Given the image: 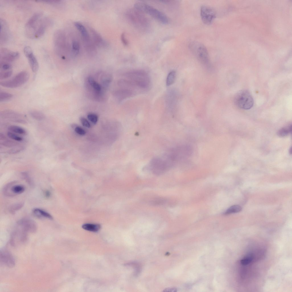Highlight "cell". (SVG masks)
<instances>
[{
	"mask_svg": "<svg viewBox=\"0 0 292 292\" xmlns=\"http://www.w3.org/2000/svg\"><path fill=\"white\" fill-rule=\"evenodd\" d=\"M51 23V20L44 17L42 12H36L29 18L25 24V35L29 38H38L44 34Z\"/></svg>",
	"mask_w": 292,
	"mask_h": 292,
	"instance_id": "6da1fadb",
	"label": "cell"
},
{
	"mask_svg": "<svg viewBox=\"0 0 292 292\" xmlns=\"http://www.w3.org/2000/svg\"><path fill=\"white\" fill-rule=\"evenodd\" d=\"M177 163L169 149L162 155L152 159L147 165V167L153 174L160 175L169 171Z\"/></svg>",
	"mask_w": 292,
	"mask_h": 292,
	"instance_id": "7a4b0ae2",
	"label": "cell"
},
{
	"mask_svg": "<svg viewBox=\"0 0 292 292\" xmlns=\"http://www.w3.org/2000/svg\"><path fill=\"white\" fill-rule=\"evenodd\" d=\"M125 76L133 82L139 90H147L151 86V80L145 71L141 70H130L126 72Z\"/></svg>",
	"mask_w": 292,
	"mask_h": 292,
	"instance_id": "3957f363",
	"label": "cell"
},
{
	"mask_svg": "<svg viewBox=\"0 0 292 292\" xmlns=\"http://www.w3.org/2000/svg\"><path fill=\"white\" fill-rule=\"evenodd\" d=\"M54 50L55 53L62 59L64 60L68 52V45L64 32L59 29L54 32L53 37Z\"/></svg>",
	"mask_w": 292,
	"mask_h": 292,
	"instance_id": "277c9868",
	"label": "cell"
},
{
	"mask_svg": "<svg viewBox=\"0 0 292 292\" xmlns=\"http://www.w3.org/2000/svg\"><path fill=\"white\" fill-rule=\"evenodd\" d=\"M144 14L134 7L128 9L125 15L128 20L135 26L139 29H144L149 27V23Z\"/></svg>",
	"mask_w": 292,
	"mask_h": 292,
	"instance_id": "5b68a950",
	"label": "cell"
},
{
	"mask_svg": "<svg viewBox=\"0 0 292 292\" xmlns=\"http://www.w3.org/2000/svg\"><path fill=\"white\" fill-rule=\"evenodd\" d=\"M134 7L143 13L151 16L160 22L165 24L169 23L167 16L163 13L147 4L142 2L135 3Z\"/></svg>",
	"mask_w": 292,
	"mask_h": 292,
	"instance_id": "8992f818",
	"label": "cell"
},
{
	"mask_svg": "<svg viewBox=\"0 0 292 292\" xmlns=\"http://www.w3.org/2000/svg\"><path fill=\"white\" fill-rule=\"evenodd\" d=\"M234 102L238 108L248 110L253 106L254 100L250 93L247 90H242L239 91L236 95Z\"/></svg>",
	"mask_w": 292,
	"mask_h": 292,
	"instance_id": "52a82bcc",
	"label": "cell"
},
{
	"mask_svg": "<svg viewBox=\"0 0 292 292\" xmlns=\"http://www.w3.org/2000/svg\"><path fill=\"white\" fill-rule=\"evenodd\" d=\"M29 78V74L27 71H23L20 72L12 79L1 82L0 85L4 87L15 88L19 87L26 83Z\"/></svg>",
	"mask_w": 292,
	"mask_h": 292,
	"instance_id": "ba28073f",
	"label": "cell"
},
{
	"mask_svg": "<svg viewBox=\"0 0 292 292\" xmlns=\"http://www.w3.org/2000/svg\"><path fill=\"white\" fill-rule=\"evenodd\" d=\"M190 48L200 61L206 65L209 66L210 61L207 50L202 44L197 42H192Z\"/></svg>",
	"mask_w": 292,
	"mask_h": 292,
	"instance_id": "9c48e42d",
	"label": "cell"
},
{
	"mask_svg": "<svg viewBox=\"0 0 292 292\" xmlns=\"http://www.w3.org/2000/svg\"><path fill=\"white\" fill-rule=\"evenodd\" d=\"M28 233L23 228L16 225L11 235L10 242L11 245L15 246L26 242L28 239Z\"/></svg>",
	"mask_w": 292,
	"mask_h": 292,
	"instance_id": "30bf717a",
	"label": "cell"
},
{
	"mask_svg": "<svg viewBox=\"0 0 292 292\" xmlns=\"http://www.w3.org/2000/svg\"><path fill=\"white\" fill-rule=\"evenodd\" d=\"M16 181H12L7 184L3 189V193L6 196L11 197L23 193L25 188L22 184H18Z\"/></svg>",
	"mask_w": 292,
	"mask_h": 292,
	"instance_id": "8fae6325",
	"label": "cell"
},
{
	"mask_svg": "<svg viewBox=\"0 0 292 292\" xmlns=\"http://www.w3.org/2000/svg\"><path fill=\"white\" fill-rule=\"evenodd\" d=\"M200 16L203 23L206 25H209L215 18L216 13L211 7L204 5L201 8Z\"/></svg>",
	"mask_w": 292,
	"mask_h": 292,
	"instance_id": "7c38bea8",
	"label": "cell"
},
{
	"mask_svg": "<svg viewBox=\"0 0 292 292\" xmlns=\"http://www.w3.org/2000/svg\"><path fill=\"white\" fill-rule=\"evenodd\" d=\"M23 51L25 56L28 59L32 71L34 72H36L38 70L39 65L31 48L29 46H25L24 48Z\"/></svg>",
	"mask_w": 292,
	"mask_h": 292,
	"instance_id": "4fadbf2b",
	"label": "cell"
},
{
	"mask_svg": "<svg viewBox=\"0 0 292 292\" xmlns=\"http://www.w3.org/2000/svg\"><path fill=\"white\" fill-rule=\"evenodd\" d=\"M16 225L23 228L28 233H35L37 229L36 222L29 218H23L19 220L17 222Z\"/></svg>",
	"mask_w": 292,
	"mask_h": 292,
	"instance_id": "5bb4252c",
	"label": "cell"
},
{
	"mask_svg": "<svg viewBox=\"0 0 292 292\" xmlns=\"http://www.w3.org/2000/svg\"><path fill=\"white\" fill-rule=\"evenodd\" d=\"M19 56L18 52L12 51L4 48L0 49V61L10 63L17 59Z\"/></svg>",
	"mask_w": 292,
	"mask_h": 292,
	"instance_id": "9a60e30c",
	"label": "cell"
},
{
	"mask_svg": "<svg viewBox=\"0 0 292 292\" xmlns=\"http://www.w3.org/2000/svg\"><path fill=\"white\" fill-rule=\"evenodd\" d=\"M0 260L1 263L7 267H12L15 265V261L13 257L6 249L1 250Z\"/></svg>",
	"mask_w": 292,
	"mask_h": 292,
	"instance_id": "2e32d148",
	"label": "cell"
},
{
	"mask_svg": "<svg viewBox=\"0 0 292 292\" xmlns=\"http://www.w3.org/2000/svg\"><path fill=\"white\" fill-rule=\"evenodd\" d=\"M0 43L4 44L7 43L10 37L8 25L4 19H0Z\"/></svg>",
	"mask_w": 292,
	"mask_h": 292,
	"instance_id": "e0dca14e",
	"label": "cell"
},
{
	"mask_svg": "<svg viewBox=\"0 0 292 292\" xmlns=\"http://www.w3.org/2000/svg\"><path fill=\"white\" fill-rule=\"evenodd\" d=\"M0 116L2 118L11 119L13 121L20 123L25 122V121L19 117L21 116L20 114L10 110H6L0 113Z\"/></svg>",
	"mask_w": 292,
	"mask_h": 292,
	"instance_id": "ac0fdd59",
	"label": "cell"
},
{
	"mask_svg": "<svg viewBox=\"0 0 292 292\" xmlns=\"http://www.w3.org/2000/svg\"><path fill=\"white\" fill-rule=\"evenodd\" d=\"M32 213L36 217L38 218H45L53 220V217L49 213L39 208H36L33 209Z\"/></svg>",
	"mask_w": 292,
	"mask_h": 292,
	"instance_id": "d6986e66",
	"label": "cell"
},
{
	"mask_svg": "<svg viewBox=\"0 0 292 292\" xmlns=\"http://www.w3.org/2000/svg\"><path fill=\"white\" fill-rule=\"evenodd\" d=\"M134 93L131 90L122 88L116 92V96L119 100H122L131 97Z\"/></svg>",
	"mask_w": 292,
	"mask_h": 292,
	"instance_id": "ffe728a7",
	"label": "cell"
},
{
	"mask_svg": "<svg viewBox=\"0 0 292 292\" xmlns=\"http://www.w3.org/2000/svg\"><path fill=\"white\" fill-rule=\"evenodd\" d=\"M74 26L79 31L84 40L86 41L89 40V36L88 31L85 27L82 24L78 22L74 23Z\"/></svg>",
	"mask_w": 292,
	"mask_h": 292,
	"instance_id": "44dd1931",
	"label": "cell"
},
{
	"mask_svg": "<svg viewBox=\"0 0 292 292\" xmlns=\"http://www.w3.org/2000/svg\"><path fill=\"white\" fill-rule=\"evenodd\" d=\"M0 144L6 147H13L17 145L18 143L8 139L3 133L0 134Z\"/></svg>",
	"mask_w": 292,
	"mask_h": 292,
	"instance_id": "7402d4cb",
	"label": "cell"
},
{
	"mask_svg": "<svg viewBox=\"0 0 292 292\" xmlns=\"http://www.w3.org/2000/svg\"><path fill=\"white\" fill-rule=\"evenodd\" d=\"M100 226L99 224H86L82 226V228L84 229L90 231L96 232L100 228Z\"/></svg>",
	"mask_w": 292,
	"mask_h": 292,
	"instance_id": "603a6c76",
	"label": "cell"
},
{
	"mask_svg": "<svg viewBox=\"0 0 292 292\" xmlns=\"http://www.w3.org/2000/svg\"><path fill=\"white\" fill-rule=\"evenodd\" d=\"M71 46V53L73 56H76L78 55L80 52V44L78 41L74 40L72 41Z\"/></svg>",
	"mask_w": 292,
	"mask_h": 292,
	"instance_id": "cb8c5ba5",
	"label": "cell"
},
{
	"mask_svg": "<svg viewBox=\"0 0 292 292\" xmlns=\"http://www.w3.org/2000/svg\"><path fill=\"white\" fill-rule=\"evenodd\" d=\"M92 32L94 41L96 44L98 46H103L104 42L101 36L95 31L92 30Z\"/></svg>",
	"mask_w": 292,
	"mask_h": 292,
	"instance_id": "d4e9b609",
	"label": "cell"
},
{
	"mask_svg": "<svg viewBox=\"0 0 292 292\" xmlns=\"http://www.w3.org/2000/svg\"><path fill=\"white\" fill-rule=\"evenodd\" d=\"M8 129L10 131L21 135H25L26 131L23 128L17 125H11L9 126Z\"/></svg>",
	"mask_w": 292,
	"mask_h": 292,
	"instance_id": "484cf974",
	"label": "cell"
},
{
	"mask_svg": "<svg viewBox=\"0 0 292 292\" xmlns=\"http://www.w3.org/2000/svg\"><path fill=\"white\" fill-rule=\"evenodd\" d=\"M291 125H289L288 127H283L279 129L277 132V135L280 137H285L291 132Z\"/></svg>",
	"mask_w": 292,
	"mask_h": 292,
	"instance_id": "4316f807",
	"label": "cell"
},
{
	"mask_svg": "<svg viewBox=\"0 0 292 292\" xmlns=\"http://www.w3.org/2000/svg\"><path fill=\"white\" fill-rule=\"evenodd\" d=\"M29 114L32 118L38 121L43 120L45 117V115L43 113L36 111H30Z\"/></svg>",
	"mask_w": 292,
	"mask_h": 292,
	"instance_id": "83f0119b",
	"label": "cell"
},
{
	"mask_svg": "<svg viewBox=\"0 0 292 292\" xmlns=\"http://www.w3.org/2000/svg\"><path fill=\"white\" fill-rule=\"evenodd\" d=\"M176 76V72L174 70L171 71L169 73L167 78L166 81L167 86H169L174 83L175 80Z\"/></svg>",
	"mask_w": 292,
	"mask_h": 292,
	"instance_id": "f1b7e54d",
	"label": "cell"
},
{
	"mask_svg": "<svg viewBox=\"0 0 292 292\" xmlns=\"http://www.w3.org/2000/svg\"><path fill=\"white\" fill-rule=\"evenodd\" d=\"M88 82L94 90L98 92H100L101 90V85L96 82L92 77H89L88 79Z\"/></svg>",
	"mask_w": 292,
	"mask_h": 292,
	"instance_id": "f546056e",
	"label": "cell"
},
{
	"mask_svg": "<svg viewBox=\"0 0 292 292\" xmlns=\"http://www.w3.org/2000/svg\"><path fill=\"white\" fill-rule=\"evenodd\" d=\"M24 204L23 202H19L11 205L9 209V212L14 214L16 212L21 209L23 206Z\"/></svg>",
	"mask_w": 292,
	"mask_h": 292,
	"instance_id": "4dcf8cb0",
	"label": "cell"
},
{
	"mask_svg": "<svg viewBox=\"0 0 292 292\" xmlns=\"http://www.w3.org/2000/svg\"><path fill=\"white\" fill-rule=\"evenodd\" d=\"M242 210L241 207L238 205H234L228 208L224 213L225 215H228L240 212Z\"/></svg>",
	"mask_w": 292,
	"mask_h": 292,
	"instance_id": "1f68e13d",
	"label": "cell"
},
{
	"mask_svg": "<svg viewBox=\"0 0 292 292\" xmlns=\"http://www.w3.org/2000/svg\"><path fill=\"white\" fill-rule=\"evenodd\" d=\"M13 95L11 94L3 91L0 92V102H3L11 98Z\"/></svg>",
	"mask_w": 292,
	"mask_h": 292,
	"instance_id": "d6a6232c",
	"label": "cell"
},
{
	"mask_svg": "<svg viewBox=\"0 0 292 292\" xmlns=\"http://www.w3.org/2000/svg\"><path fill=\"white\" fill-rule=\"evenodd\" d=\"M7 136L10 139L17 141H21L23 140V138L13 132L9 131L7 133Z\"/></svg>",
	"mask_w": 292,
	"mask_h": 292,
	"instance_id": "836d02e7",
	"label": "cell"
},
{
	"mask_svg": "<svg viewBox=\"0 0 292 292\" xmlns=\"http://www.w3.org/2000/svg\"><path fill=\"white\" fill-rule=\"evenodd\" d=\"M12 67V65L10 63L3 61L0 62V69L3 71L9 70Z\"/></svg>",
	"mask_w": 292,
	"mask_h": 292,
	"instance_id": "e575fe53",
	"label": "cell"
},
{
	"mask_svg": "<svg viewBox=\"0 0 292 292\" xmlns=\"http://www.w3.org/2000/svg\"><path fill=\"white\" fill-rule=\"evenodd\" d=\"M87 117L88 119L93 124H95L97 123L98 119V117L96 114L92 113H89L88 114Z\"/></svg>",
	"mask_w": 292,
	"mask_h": 292,
	"instance_id": "d590c367",
	"label": "cell"
},
{
	"mask_svg": "<svg viewBox=\"0 0 292 292\" xmlns=\"http://www.w3.org/2000/svg\"><path fill=\"white\" fill-rule=\"evenodd\" d=\"M12 74V71L9 70L7 71L3 72L0 73V79L3 80L6 79L10 77Z\"/></svg>",
	"mask_w": 292,
	"mask_h": 292,
	"instance_id": "8d00e7d4",
	"label": "cell"
},
{
	"mask_svg": "<svg viewBox=\"0 0 292 292\" xmlns=\"http://www.w3.org/2000/svg\"><path fill=\"white\" fill-rule=\"evenodd\" d=\"M253 259L252 256L250 255L242 259L240 261L241 263L243 265H246L250 263Z\"/></svg>",
	"mask_w": 292,
	"mask_h": 292,
	"instance_id": "74e56055",
	"label": "cell"
},
{
	"mask_svg": "<svg viewBox=\"0 0 292 292\" xmlns=\"http://www.w3.org/2000/svg\"><path fill=\"white\" fill-rule=\"evenodd\" d=\"M80 121L82 125L84 127L89 128L91 127V125L88 120L84 117H81L80 118Z\"/></svg>",
	"mask_w": 292,
	"mask_h": 292,
	"instance_id": "f35d334b",
	"label": "cell"
},
{
	"mask_svg": "<svg viewBox=\"0 0 292 292\" xmlns=\"http://www.w3.org/2000/svg\"><path fill=\"white\" fill-rule=\"evenodd\" d=\"M74 131L78 134L82 135H85L86 133V131L84 129L78 126H77L75 128Z\"/></svg>",
	"mask_w": 292,
	"mask_h": 292,
	"instance_id": "ab89813d",
	"label": "cell"
},
{
	"mask_svg": "<svg viewBox=\"0 0 292 292\" xmlns=\"http://www.w3.org/2000/svg\"><path fill=\"white\" fill-rule=\"evenodd\" d=\"M22 175L23 177L27 182L30 185L32 184V181L28 173L27 172H23L22 173Z\"/></svg>",
	"mask_w": 292,
	"mask_h": 292,
	"instance_id": "60d3db41",
	"label": "cell"
},
{
	"mask_svg": "<svg viewBox=\"0 0 292 292\" xmlns=\"http://www.w3.org/2000/svg\"><path fill=\"white\" fill-rule=\"evenodd\" d=\"M165 200L163 198H159L155 199L152 201L151 203L155 205H159L165 203Z\"/></svg>",
	"mask_w": 292,
	"mask_h": 292,
	"instance_id": "b9f144b4",
	"label": "cell"
},
{
	"mask_svg": "<svg viewBox=\"0 0 292 292\" xmlns=\"http://www.w3.org/2000/svg\"><path fill=\"white\" fill-rule=\"evenodd\" d=\"M24 148L23 147H19L14 148L9 151L8 153H14L19 152L23 150Z\"/></svg>",
	"mask_w": 292,
	"mask_h": 292,
	"instance_id": "7bdbcfd3",
	"label": "cell"
},
{
	"mask_svg": "<svg viewBox=\"0 0 292 292\" xmlns=\"http://www.w3.org/2000/svg\"><path fill=\"white\" fill-rule=\"evenodd\" d=\"M121 39L122 43L125 46H127L128 45V41L126 38L125 34L124 33H123L121 34Z\"/></svg>",
	"mask_w": 292,
	"mask_h": 292,
	"instance_id": "ee69618b",
	"label": "cell"
},
{
	"mask_svg": "<svg viewBox=\"0 0 292 292\" xmlns=\"http://www.w3.org/2000/svg\"><path fill=\"white\" fill-rule=\"evenodd\" d=\"M176 289L173 288H168L164 290L163 292H175Z\"/></svg>",
	"mask_w": 292,
	"mask_h": 292,
	"instance_id": "f6af8a7d",
	"label": "cell"
},
{
	"mask_svg": "<svg viewBox=\"0 0 292 292\" xmlns=\"http://www.w3.org/2000/svg\"><path fill=\"white\" fill-rule=\"evenodd\" d=\"M44 196L46 198H48L50 197L51 195V193L49 191L46 190L44 192Z\"/></svg>",
	"mask_w": 292,
	"mask_h": 292,
	"instance_id": "bcb514c9",
	"label": "cell"
},
{
	"mask_svg": "<svg viewBox=\"0 0 292 292\" xmlns=\"http://www.w3.org/2000/svg\"><path fill=\"white\" fill-rule=\"evenodd\" d=\"M289 151V153H291V148H290Z\"/></svg>",
	"mask_w": 292,
	"mask_h": 292,
	"instance_id": "7dc6e473",
	"label": "cell"
}]
</instances>
